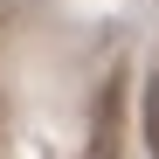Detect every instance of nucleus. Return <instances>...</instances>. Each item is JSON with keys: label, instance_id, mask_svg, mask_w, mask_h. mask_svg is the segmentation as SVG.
Returning <instances> with one entry per match:
<instances>
[{"label": "nucleus", "instance_id": "f257e3e1", "mask_svg": "<svg viewBox=\"0 0 159 159\" xmlns=\"http://www.w3.org/2000/svg\"><path fill=\"white\" fill-rule=\"evenodd\" d=\"M139 118H145V145H152V159H159V76L145 83V104H139Z\"/></svg>", "mask_w": 159, "mask_h": 159}]
</instances>
